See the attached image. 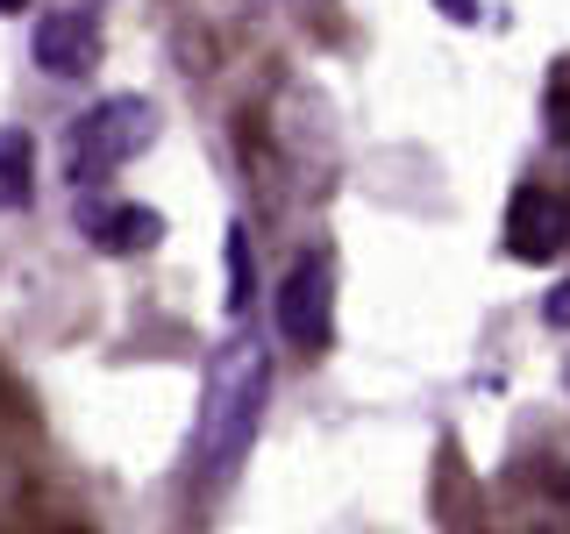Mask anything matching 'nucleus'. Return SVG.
Listing matches in <instances>:
<instances>
[{
	"mask_svg": "<svg viewBox=\"0 0 570 534\" xmlns=\"http://www.w3.org/2000/svg\"><path fill=\"white\" fill-rule=\"evenodd\" d=\"M264 406H272V349L249 328H236L207 364V392H200V485H228L243 471V456L257 449Z\"/></svg>",
	"mask_w": 570,
	"mask_h": 534,
	"instance_id": "obj_1",
	"label": "nucleus"
},
{
	"mask_svg": "<svg viewBox=\"0 0 570 534\" xmlns=\"http://www.w3.org/2000/svg\"><path fill=\"white\" fill-rule=\"evenodd\" d=\"M150 142H157V107L142 100V93H107V100H94L65 129V178H71V192L115 178L121 165H136Z\"/></svg>",
	"mask_w": 570,
	"mask_h": 534,
	"instance_id": "obj_2",
	"label": "nucleus"
},
{
	"mask_svg": "<svg viewBox=\"0 0 570 534\" xmlns=\"http://www.w3.org/2000/svg\"><path fill=\"white\" fill-rule=\"evenodd\" d=\"M272 314H278V335L299 356H321V349L335 343V271H328V257H321V249H307V257L285 264Z\"/></svg>",
	"mask_w": 570,
	"mask_h": 534,
	"instance_id": "obj_3",
	"label": "nucleus"
},
{
	"mask_svg": "<svg viewBox=\"0 0 570 534\" xmlns=\"http://www.w3.org/2000/svg\"><path fill=\"white\" fill-rule=\"evenodd\" d=\"M570 249V192L557 186H521L507 200V257L521 264H549Z\"/></svg>",
	"mask_w": 570,
	"mask_h": 534,
	"instance_id": "obj_4",
	"label": "nucleus"
},
{
	"mask_svg": "<svg viewBox=\"0 0 570 534\" xmlns=\"http://www.w3.org/2000/svg\"><path fill=\"white\" fill-rule=\"evenodd\" d=\"M71 221H79V236L94 243L100 257H142V249L165 243V214H157V207H142V200H94L86 186H79Z\"/></svg>",
	"mask_w": 570,
	"mask_h": 534,
	"instance_id": "obj_5",
	"label": "nucleus"
},
{
	"mask_svg": "<svg viewBox=\"0 0 570 534\" xmlns=\"http://www.w3.org/2000/svg\"><path fill=\"white\" fill-rule=\"evenodd\" d=\"M29 58H36V71H50V79H86V71L100 65V22L86 8H50L29 36Z\"/></svg>",
	"mask_w": 570,
	"mask_h": 534,
	"instance_id": "obj_6",
	"label": "nucleus"
},
{
	"mask_svg": "<svg viewBox=\"0 0 570 534\" xmlns=\"http://www.w3.org/2000/svg\"><path fill=\"white\" fill-rule=\"evenodd\" d=\"M29 192H36V150L22 129H0V214L29 207Z\"/></svg>",
	"mask_w": 570,
	"mask_h": 534,
	"instance_id": "obj_7",
	"label": "nucleus"
},
{
	"mask_svg": "<svg viewBox=\"0 0 570 534\" xmlns=\"http://www.w3.org/2000/svg\"><path fill=\"white\" fill-rule=\"evenodd\" d=\"M249 299H257V271H249V236H243V228H228V314H249Z\"/></svg>",
	"mask_w": 570,
	"mask_h": 534,
	"instance_id": "obj_8",
	"label": "nucleus"
},
{
	"mask_svg": "<svg viewBox=\"0 0 570 534\" xmlns=\"http://www.w3.org/2000/svg\"><path fill=\"white\" fill-rule=\"evenodd\" d=\"M549 136L570 150V71H557V79H549Z\"/></svg>",
	"mask_w": 570,
	"mask_h": 534,
	"instance_id": "obj_9",
	"label": "nucleus"
},
{
	"mask_svg": "<svg viewBox=\"0 0 570 534\" xmlns=\"http://www.w3.org/2000/svg\"><path fill=\"white\" fill-rule=\"evenodd\" d=\"M542 320H549V328H570V278H563L557 293L542 299Z\"/></svg>",
	"mask_w": 570,
	"mask_h": 534,
	"instance_id": "obj_10",
	"label": "nucleus"
},
{
	"mask_svg": "<svg viewBox=\"0 0 570 534\" xmlns=\"http://www.w3.org/2000/svg\"><path fill=\"white\" fill-rule=\"evenodd\" d=\"M442 14H450V22H478V8H485V0H435Z\"/></svg>",
	"mask_w": 570,
	"mask_h": 534,
	"instance_id": "obj_11",
	"label": "nucleus"
},
{
	"mask_svg": "<svg viewBox=\"0 0 570 534\" xmlns=\"http://www.w3.org/2000/svg\"><path fill=\"white\" fill-rule=\"evenodd\" d=\"M29 8V0H0V14H22Z\"/></svg>",
	"mask_w": 570,
	"mask_h": 534,
	"instance_id": "obj_12",
	"label": "nucleus"
}]
</instances>
